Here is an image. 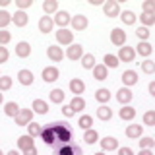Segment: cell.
<instances>
[{
	"mask_svg": "<svg viewBox=\"0 0 155 155\" xmlns=\"http://www.w3.org/2000/svg\"><path fill=\"white\" fill-rule=\"evenodd\" d=\"M56 43L58 45H68L70 47L72 43H74V31H70V29H58L56 31Z\"/></svg>",
	"mask_w": 155,
	"mask_h": 155,
	"instance_id": "1",
	"label": "cell"
},
{
	"mask_svg": "<svg viewBox=\"0 0 155 155\" xmlns=\"http://www.w3.org/2000/svg\"><path fill=\"white\" fill-rule=\"evenodd\" d=\"M52 21H54V25H58L60 29H66V25L72 21V16L66 12V10H58L54 14V18H52Z\"/></svg>",
	"mask_w": 155,
	"mask_h": 155,
	"instance_id": "2",
	"label": "cell"
},
{
	"mask_svg": "<svg viewBox=\"0 0 155 155\" xmlns=\"http://www.w3.org/2000/svg\"><path fill=\"white\" fill-rule=\"evenodd\" d=\"M14 120H16V126H27L29 122H33V110L31 109H21Z\"/></svg>",
	"mask_w": 155,
	"mask_h": 155,
	"instance_id": "3",
	"label": "cell"
},
{
	"mask_svg": "<svg viewBox=\"0 0 155 155\" xmlns=\"http://www.w3.org/2000/svg\"><path fill=\"white\" fill-rule=\"evenodd\" d=\"M110 43L116 47H124L126 45V31L120 27H114L113 31H110Z\"/></svg>",
	"mask_w": 155,
	"mask_h": 155,
	"instance_id": "4",
	"label": "cell"
},
{
	"mask_svg": "<svg viewBox=\"0 0 155 155\" xmlns=\"http://www.w3.org/2000/svg\"><path fill=\"white\" fill-rule=\"evenodd\" d=\"M64 54L70 58V60H74V62H76V60H81V56H84L85 52H84V47H81V45H76V43H72V45L68 47V51L64 52Z\"/></svg>",
	"mask_w": 155,
	"mask_h": 155,
	"instance_id": "5",
	"label": "cell"
},
{
	"mask_svg": "<svg viewBox=\"0 0 155 155\" xmlns=\"http://www.w3.org/2000/svg\"><path fill=\"white\" fill-rule=\"evenodd\" d=\"M103 12H105V16H109V18L120 16V6H118V2H114V0H107V2H103Z\"/></svg>",
	"mask_w": 155,
	"mask_h": 155,
	"instance_id": "6",
	"label": "cell"
},
{
	"mask_svg": "<svg viewBox=\"0 0 155 155\" xmlns=\"http://www.w3.org/2000/svg\"><path fill=\"white\" fill-rule=\"evenodd\" d=\"M47 56L51 58L52 62H62V58H64L66 54L62 52V47H58V45H51L47 48Z\"/></svg>",
	"mask_w": 155,
	"mask_h": 155,
	"instance_id": "7",
	"label": "cell"
},
{
	"mask_svg": "<svg viewBox=\"0 0 155 155\" xmlns=\"http://www.w3.org/2000/svg\"><path fill=\"white\" fill-rule=\"evenodd\" d=\"M70 25L74 27V31H84V29H87V25H89V21H87L85 16H81V14H78V16L72 18Z\"/></svg>",
	"mask_w": 155,
	"mask_h": 155,
	"instance_id": "8",
	"label": "cell"
},
{
	"mask_svg": "<svg viewBox=\"0 0 155 155\" xmlns=\"http://www.w3.org/2000/svg\"><path fill=\"white\" fill-rule=\"evenodd\" d=\"M99 143H101L103 151H114V149H118V140L113 138V136H107V138L99 140Z\"/></svg>",
	"mask_w": 155,
	"mask_h": 155,
	"instance_id": "9",
	"label": "cell"
},
{
	"mask_svg": "<svg viewBox=\"0 0 155 155\" xmlns=\"http://www.w3.org/2000/svg\"><path fill=\"white\" fill-rule=\"evenodd\" d=\"M136 58V48L132 47H120V51H118V60H122V62H132Z\"/></svg>",
	"mask_w": 155,
	"mask_h": 155,
	"instance_id": "10",
	"label": "cell"
},
{
	"mask_svg": "<svg viewBox=\"0 0 155 155\" xmlns=\"http://www.w3.org/2000/svg\"><path fill=\"white\" fill-rule=\"evenodd\" d=\"M58 76H60V72H58V68H54V66H47L45 70H43V80H45V84L56 81Z\"/></svg>",
	"mask_w": 155,
	"mask_h": 155,
	"instance_id": "11",
	"label": "cell"
},
{
	"mask_svg": "<svg viewBox=\"0 0 155 155\" xmlns=\"http://www.w3.org/2000/svg\"><path fill=\"white\" fill-rule=\"evenodd\" d=\"M70 91L74 93V97H81V93L85 91V84L80 78H74V80H70Z\"/></svg>",
	"mask_w": 155,
	"mask_h": 155,
	"instance_id": "12",
	"label": "cell"
},
{
	"mask_svg": "<svg viewBox=\"0 0 155 155\" xmlns=\"http://www.w3.org/2000/svg\"><path fill=\"white\" fill-rule=\"evenodd\" d=\"M27 21H29V16L23 12V10H18V12L12 16V23H16V27H25Z\"/></svg>",
	"mask_w": 155,
	"mask_h": 155,
	"instance_id": "13",
	"label": "cell"
},
{
	"mask_svg": "<svg viewBox=\"0 0 155 155\" xmlns=\"http://www.w3.org/2000/svg\"><path fill=\"white\" fill-rule=\"evenodd\" d=\"M120 80H122L124 87H130V85H136L138 84V74H136L134 70H126L122 76H120Z\"/></svg>",
	"mask_w": 155,
	"mask_h": 155,
	"instance_id": "14",
	"label": "cell"
},
{
	"mask_svg": "<svg viewBox=\"0 0 155 155\" xmlns=\"http://www.w3.org/2000/svg\"><path fill=\"white\" fill-rule=\"evenodd\" d=\"M29 54H31V45H29L27 41H19L18 45H16V56L27 58Z\"/></svg>",
	"mask_w": 155,
	"mask_h": 155,
	"instance_id": "15",
	"label": "cell"
},
{
	"mask_svg": "<svg viewBox=\"0 0 155 155\" xmlns=\"http://www.w3.org/2000/svg\"><path fill=\"white\" fill-rule=\"evenodd\" d=\"M52 27H54V21H52L51 16H43L39 19V31L41 33H51Z\"/></svg>",
	"mask_w": 155,
	"mask_h": 155,
	"instance_id": "16",
	"label": "cell"
},
{
	"mask_svg": "<svg viewBox=\"0 0 155 155\" xmlns=\"http://www.w3.org/2000/svg\"><path fill=\"white\" fill-rule=\"evenodd\" d=\"M126 136L132 138V140L142 138V136H143V126L142 124H128V128H126Z\"/></svg>",
	"mask_w": 155,
	"mask_h": 155,
	"instance_id": "17",
	"label": "cell"
},
{
	"mask_svg": "<svg viewBox=\"0 0 155 155\" xmlns=\"http://www.w3.org/2000/svg\"><path fill=\"white\" fill-rule=\"evenodd\" d=\"M33 80H35V78H33L31 70H19L18 72V81L21 85H33Z\"/></svg>",
	"mask_w": 155,
	"mask_h": 155,
	"instance_id": "18",
	"label": "cell"
},
{
	"mask_svg": "<svg viewBox=\"0 0 155 155\" xmlns=\"http://www.w3.org/2000/svg\"><path fill=\"white\" fill-rule=\"evenodd\" d=\"M116 99H118V103L120 105H128L130 101H132V91L128 89V87H120L118 89V93H116Z\"/></svg>",
	"mask_w": 155,
	"mask_h": 155,
	"instance_id": "19",
	"label": "cell"
},
{
	"mask_svg": "<svg viewBox=\"0 0 155 155\" xmlns=\"http://www.w3.org/2000/svg\"><path fill=\"white\" fill-rule=\"evenodd\" d=\"M93 78L95 80H99V81H103L109 78V68H107L105 64H95L93 68Z\"/></svg>",
	"mask_w": 155,
	"mask_h": 155,
	"instance_id": "20",
	"label": "cell"
},
{
	"mask_svg": "<svg viewBox=\"0 0 155 155\" xmlns=\"http://www.w3.org/2000/svg\"><path fill=\"white\" fill-rule=\"evenodd\" d=\"M33 140H35V138H31L29 134L19 136V138H18V147L21 149V151H25V149H29V147H33V145H35V143H33Z\"/></svg>",
	"mask_w": 155,
	"mask_h": 155,
	"instance_id": "21",
	"label": "cell"
},
{
	"mask_svg": "<svg viewBox=\"0 0 155 155\" xmlns=\"http://www.w3.org/2000/svg\"><path fill=\"white\" fill-rule=\"evenodd\" d=\"M31 110H33V113H37V114H47V113H48V105H47V101H43V99H35V101H33V105H31Z\"/></svg>",
	"mask_w": 155,
	"mask_h": 155,
	"instance_id": "22",
	"label": "cell"
},
{
	"mask_svg": "<svg viewBox=\"0 0 155 155\" xmlns=\"http://www.w3.org/2000/svg\"><path fill=\"white\" fill-rule=\"evenodd\" d=\"M19 110H21V109H19V105L16 103V101H10V103L4 105V114H6V116H12V118H16Z\"/></svg>",
	"mask_w": 155,
	"mask_h": 155,
	"instance_id": "23",
	"label": "cell"
},
{
	"mask_svg": "<svg viewBox=\"0 0 155 155\" xmlns=\"http://www.w3.org/2000/svg\"><path fill=\"white\" fill-rule=\"evenodd\" d=\"M118 116L122 120H134V116H136V109L134 107H130V105H124L122 109L118 110Z\"/></svg>",
	"mask_w": 155,
	"mask_h": 155,
	"instance_id": "24",
	"label": "cell"
},
{
	"mask_svg": "<svg viewBox=\"0 0 155 155\" xmlns=\"http://www.w3.org/2000/svg\"><path fill=\"white\" fill-rule=\"evenodd\" d=\"M136 52H138L140 56H145V58H147V56H149V54L153 52V47L149 45L147 41H140V45L136 47Z\"/></svg>",
	"mask_w": 155,
	"mask_h": 155,
	"instance_id": "25",
	"label": "cell"
},
{
	"mask_svg": "<svg viewBox=\"0 0 155 155\" xmlns=\"http://www.w3.org/2000/svg\"><path fill=\"white\" fill-rule=\"evenodd\" d=\"M64 97H66V93L62 89H52L51 93H48V99H51V103H56V105H60V103H64Z\"/></svg>",
	"mask_w": 155,
	"mask_h": 155,
	"instance_id": "26",
	"label": "cell"
},
{
	"mask_svg": "<svg viewBox=\"0 0 155 155\" xmlns=\"http://www.w3.org/2000/svg\"><path fill=\"white\" fill-rule=\"evenodd\" d=\"M95 99L99 101L101 105L109 103V101H110V91L107 89V87H101V89H97V91H95Z\"/></svg>",
	"mask_w": 155,
	"mask_h": 155,
	"instance_id": "27",
	"label": "cell"
},
{
	"mask_svg": "<svg viewBox=\"0 0 155 155\" xmlns=\"http://www.w3.org/2000/svg\"><path fill=\"white\" fill-rule=\"evenodd\" d=\"M43 12H45V16L56 14L58 12V2L56 0H45V2H43Z\"/></svg>",
	"mask_w": 155,
	"mask_h": 155,
	"instance_id": "28",
	"label": "cell"
},
{
	"mask_svg": "<svg viewBox=\"0 0 155 155\" xmlns=\"http://www.w3.org/2000/svg\"><path fill=\"white\" fill-rule=\"evenodd\" d=\"M118 18L122 19L124 25H134V23H136V14L132 12V10H124V12L120 14Z\"/></svg>",
	"mask_w": 155,
	"mask_h": 155,
	"instance_id": "29",
	"label": "cell"
},
{
	"mask_svg": "<svg viewBox=\"0 0 155 155\" xmlns=\"http://www.w3.org/2000/svg\"><path fill=\"white\" fill-rule=\"evenodd\" d=\"M97 118L99 120H110L113 118V110H110L107 105H101L99 109H97Z\"/></svg>",
	"mask_w": 155,
	"mask_h": 155,
	"instance_id": "30",
	"label": "cell"
},
{
	"mask_svg": "<svg viewBox=\"0 0 155 155\" xmlns=\"http://www.w3.org/2000/svg\"><path fill=\"white\" fill-rule=\"evenodd\" d=\"M70 107L74 113H81V110L85 109V99L84 97H74V99L70 101Z\"/></svg>",
	"mask_w": 155,
	"mask_h": 155,
	"instance_id": "31",
	"label": "cell"
},
{
	"mask_svg": "<svg viewBox=\"0 0 155 155\" xmlns=\"http://www.w3.org/2000/svg\"><path fill=\"white\" fill-rule=\"evenodd\" d=\"M27 134L31 136V138H39V136L43 134V126L37 124V122H29L27 124Z\"/></svg>",
	"mask_w": 155,
	"mask_h": 155,
	"instance_id": "32",
	"label": "cell"
},
{
	"mask_svg": "<svg viewBox=\"0 0 155 155\" xmlns=\"http://www.w3.org/2000/svg\"><path fill=\"white\" fill-rule=\"evenodd\" d=\"M81 66H84L85 70H93V68H95V56L91 54V52L84 54V56H81Z\"/></svg>",
	"mask_w": 155,
	"mask_h": 155,
	"instance_id": "33",
	"label": "cell"
},
{
	"mask_svg": "<svg viewBox=\"0 0 155 155\" xmlns=\"http://www.w3.org/2000/svg\"><path fill=\"white\" fill-rule=\"evenodd\" d=\"M84 140H85L87 143H97V142H99V134H97V130L89 128V130H85V132H84Z\"/></svg>",
	"mask_w": 155,
	"mask_h": 155,
	"instance_id": "34",
	"label": "cell"
},
{
	"mask_svg": "<svg viewBox=\"0 0 155 155\" xmlns=\"http://www.w3.org/2000/svg\"><path fill=\"white\" fill-rule=\"evenodd\" d=\"M12 23V14L6 10H0V29H6Z\"/></svg>",
	"mask_w": 155,
	"mask_h": 155,
	"instance_id": "35",
	"label": "cell"
},
{
	"mask_svg": "<svg viewBox=\"0 0 155 155\" xmlns=\"http://www.w3.org/2000/svg\"><path fill=\"white\" fill-rule=\"evenodd\" d=\"M118 56H114V54H105V58H103V64L107 66V68H116L118 66Z\"/></svg>",
	"mask_w": 155,
	"mask_h": 155,
	"instance_id": "36",
	"label": "cell"
},
{
	"mask_svg": "<svg viewBox=\"0 0 155 155\" xmlns=\"http://www.w3.org/2000/svg\"><path fill=\"white\" fill-rule=\"evenodd\" d=\"M91 124H93V118H91L89 114L80 116V120H78V126H80V128H84V130H89Z\"/></svg>",
	"mask_w": 155,
	"mask_h": 155,
	"instance_id": "37",
	"label": "cell"
},
{
	"mask_svg": "<svg viewBox=\"0 0 155 155\" xmlns=\"http://www.w3.org/2000/svg\"><path fill=\"white\" fill-rule=\"evenodd\" d=\"M142 10H143V14H151V16H155V0H143Z\"/></svg>",
	"mask_w": 155,
	"mask_h": 155,
	"instance_id": "38",
	"label": "cell"
},
{
	"mask_svg": "<svg viewBox=\"0 0 155 155\" xmlns=\"http://www.w3.org/2000/svg\"><path fill=\"white\" fill-rule=\"evenodd\" d=\"M138 142H140V149H151L153 145H155V140L149 138V136H145V138H140Z\"/></svg>",
	"mask_w": 155,
	"mask_h": 155,
	"instance_id": "39",
	"label": "cell"
},
{
	"mask_svg": "<svg viewBox=\"0 0 155 155\" xmlns=\"http://www.w3.org/2000/svg\"><path fill=\"white\" fill-rule=\"evenodd\" d=\"M142 72H145V74H155V62L149 60V58H145L142 62Z\"/></svg>",
	"mask_w": 155,
	"mask_h": 155,
	"instance_id": "40",
	"label": "cell"
},
{
	"mask_svg": "<svg viewBox=\"0 0 155 155\" xmlns=\"http://www.w3.org/2000/svg\"><path fill=\"white\" fill-rule=\"evenodd\" d=\"M14 80L10 76H0V91H8L10 87H12Z\"/></svg>",
	"mask_w": 155,
	"mask_h": 155,
	"instance_id": "41",
	"label": "cell"
},
{
	"mask_svg": "<svg viewBox=\"0 0 155 155\" xmlns=\"http://www.w3.org/2000/svg\"><path fill=\"white\" fill-rule=\"evenodd\" d=\"M140 21L143 23V27L155 25V16H151V14H142V16H140Z\"/></svg>",
	"mask_w": 155,
	"mask_h": 155,
	"instance_id": "42",
	"label": "cell"
},
{
	"mask_svg": "<svg viewBox=\"0 0 155 155\" xmlns=\"http://www.w3.org/2000/svg\"><path fill=\"white\" fill-rule=\"evenodd\" d=\"M136 37H138L140 39V41H147V39H149V29L147 27H138V29H136Z\"/></svg>",
	"mask_w": 155,
	"mask_h": 155,
	"instance_id": "43",
	"label": "cell"
},
{
	"mask_svg": "<svg viewBox=\"0 0 155 155\" xmlns=\"http://www.w3.org/2000/svg\"><path fill=\"white\" fill-rule=\"evenodd\" d=\"M143 124L155 126V110H147V113L143 114Z\"/></svg>",
	"mask_w": 155,
	"mask_h": 155,
	"instance_id": "44",
	"label": "cell"
},
{
	"mask_svg": "<svg viewBox=\"0 0 155 155\" xmlns=\"http://www.w3.org/2000/svg\"><path fill=\"white\" fill-rule=\"evenodd\" d=\"M10 39H12V35H10V31H6V29H2V31H0V45H8L10 43Z\"/></svg>",
	"mask_w": 155,
	"mask_h": 155,
	"instance_id": "45",
	"label": "cell"
},
{
	"mask_svg": "<svg viewBox=\"0 0 155 155\" xmlns=\"http://www.w3.org/2000/svg\"><path fill=\"white\" fill-rule=\"evenodd\" d=\"M16 6H18L19 10H23V12H25V8L33 6V0H16Z\"/></svg>",
	"mask_w": 155,
	"mask_h": 155,
	"instance_id": "46",
	"label": "cell"
},
{
	"mask_svg": "<svg viewBox=\"0 0 155 155\" xmlns=\"http://www.w3.org/2000/svg\"><path fill=\"white\" fill-rule=\"evenodd\" d=\"M8 56H10V52H8V48H6V47H2V45H0V64H2V62H6V60H8Z\"/></svg>",
	"mask_w": 155,
	"mask_h": 155,
	"instance_id": "47",
	"label": "cell"
},
{
	"mask_svg": "<svg viewBox=\"0 0 155 155\" xmlns=\"http://www.w3.org/2000/svg\"><path fill=\"white\" fill-rule=\"evenodd\" d=\"M62 114L70 118V116H74L76 113H74V110H72V107H70V105H62Z\"/></svg>",
	"mask_w": 155,
	"mask_h": 155,
	"instance_id": "48",
	"label": "cell"
},
{
	"mask_svg": "<svg viewBox=\"0 0 155 155\" xmlns=\"http://www.w3.org/2000/svg\"><path fill=\"white\" fill-rule=\"evenodd\" d=\"M118 155H134V151L130 147H118Z\"/></svg>",
	"mask_w": 155,
	"mask_h": 155,
	"instance_id": "49",
	"label": "cell"
},
{
	"mask_svg": "<svg viewBox=\"0 0 155 155\" xmlns=\"http://www.w3.org/2000/svg\"><path fill=\"white\" fill-rule=\"evenodd\" d=\"M23 155H37V147H35V145H33V147L25 149V151H23Z\"/></svg>",
	"mask_w": 155,
	"mask_h": 155,
	"instance_id": "50",
	"label": "cell"
},
{
	"mask_svg": "<svg viewBox=\"0 0 155 155\" xmlns=\"http://www.w3.org/2000/svg\"><path fill=\"white\" fill-rule=\"evenodd\" d=\"M138 155H153V153H151V149H140Z\"/></svg>",
	"mask_w": 155,
	"mask_h": 155,
	"instance_id": "51",
	"label": "cell"
},
{
	"mask_svg": "<svg viewBox=\"0 0 155 155\" xmlns=\"http://www.w3.org/2000/svg\"><path fill=\"white\" fill-rule=\"evenodd\" d=\"M149 93L155 97V81H151V84H149Z\"/></svg>",
	"mask_w": 155,
	"mask_h": 155,
	"instance_id": "52",
	"label": "cell"
},
{
	"mask_svg": "<svg viewBox=\"0 0 155 155\" xmlns=\"http://www.w3.org/2000/svg\"><path fill=\"white\" fill-rule=\"evenodd\" d=\"M10 4V0H0V6H8Z\"/></svg>",
	"mask_w": 155,
	"mask_h": 155,
	"instance_id": "53",
	"label": "cell"
},
{
	"mask_svg": "<svg viewBox=\"0 0 155 155\" xmlns=\"http://www.w3.org/2000/svg\"><path fill=\"white\" fill-rule=\"evenodd\" d=\"M6 155H19V153H18V151H16V149H12V151H8V153H6Z\"/></svg>",
	"mask_w": 155,
	"mask_h": 155,
	"instance_id": "54",
	"label": "cell"
},
{
	"mask_svg": "<svg viewBox=\"0 0 155 155\" xmlns=\"http://www.w3.org/2000/svg\"><path fill=\"white\" fill-rule=\"evenodd\" d=\"M4 103V95H2V91H0V105Z\"/></svg>",
	"mask_w": 155,
	"mask_h": 155,
	"instance_id": "55",
	"label": "cell"
},
{
	"mask_svg": "<svg viewBox=\"0 0 155 155\" xmlns=\"http://www.w3.org/2000/svg\"><path fill=\"white\" fill-rule=\"evenodd\" d=\"M93 155H107L105 151H99V153H93Z\"/></svg>",
	"mask_w": 155,
	"mask_h": 155,
	"instance_id": "56",
	"label": "cell"
},
{
	"mask_svg": "<svg viewBox=\"0 0 155 155\" xmlns=\"http://www.w3.org/2000/svg\"><path fill=\"white\" fill-rule=\"evenodd\" d=\"M0 155H4V153H2V149H0Z\"/></svg>",
	"mask_w": 155,
	"mask_h": 155,
	"instance_id": "57",
	"label": "cell"
}]
</instances>
